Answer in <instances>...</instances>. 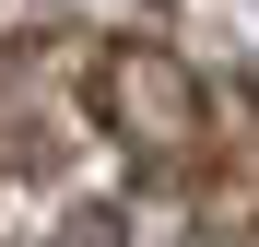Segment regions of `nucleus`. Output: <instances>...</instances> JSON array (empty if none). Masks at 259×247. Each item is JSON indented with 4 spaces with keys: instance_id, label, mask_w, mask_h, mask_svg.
Instances as JSON below:
<instances>
[{
    "instance_id": "1",
    "label": "nucleus",
    "mask_w": 259,
    "mask_h": 247,
    "mask_svg": "<svg viewBox=\"0 0 259 247\" xmlns=\"http://www.w3.org/2000/svg\"><path fill=\"white\" fill-rule=\"evenodd\" d=\"M118 118H130V130H165V141H189V82L165 71L153 47H130V71H118Z\"/></svg>"
}]
</instances>
